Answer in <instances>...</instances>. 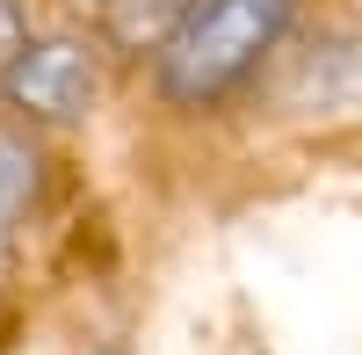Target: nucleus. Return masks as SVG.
<instances>
[{
  "label": "nucleus",
  "mask_w": 362,
  "mask_h": 355,
  "mask_svg": "<svg viewBox=\"0 0 362 355\" xmlns=\"http://www.w3.org/2000/svg\"><path fill=\"white\" fill-rule=\"evenodd\" d=\"M290 29V0H196L189 22L153 51L160 95L181 109H210L247 80Z\"/></svg>",
  "instance_id": "obj_1"
},
{
  "label": "nucleus",
  "mask_w": 362,
  "mask_h": 355,
  "mask_svg": "<svg viewBox=\"0 0 362 355\" xmlns=\"http://www.w3.org/2000/svg\"><path fill=\"white\" fill-rule=\"evenodd\" d=\"M0 87L29 124H80L102 95V66L80 37H29V51L15 58V73Z\"/></svg>",
  "instance_id": "obj_2"
},
{
  "label": "nucleus",
  "mask_w": 362,
  "mask_h": 355,
  "mask_svg": "<svg viewBox=\"0 0 362 355\" xmlns=\"http://www.w3.org/2000/svg\"><path fill=\"white\" fill-rule=\"evenodd\" d=\"M196 0H102V29H109V44H124V51H160L181 22H189Z\"/></svg>",
  "instance_id": "obj_3"
},
{
  "label": "nucleus",
  "mask_w": 362,
  "mask_h": 355,
  "mask_svg": "<svg viewBox=\"0 0 362 355\" xmlns=\"http://www.w3.org/2000/svg\"><path fill=\"white\" fill-rule=\"evenodd\" d=\"M37 145H29L22 131H0V247H8V232L22 225L29 196H37Z\"/></svg>",
  "instance_id": "obj_4"
},
{
  "label": "nucleus",
  "mask_w": 362,
  "mask_h": 355,
  "mask_svg": "<svg viewBox=\"0 0 362 355\" xmlns=\"http://www.w3.org/2000/svg\"><path fill=\"white\" fill-rule=\"evenodd\" d=\"M29 51V22H22V8L15 0H0V80L15 73V58Z\"/></svg>",
  "instance_id": "obj_5"
}]
</instances>
